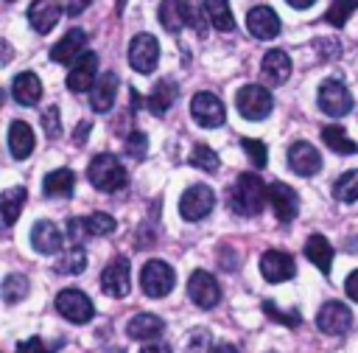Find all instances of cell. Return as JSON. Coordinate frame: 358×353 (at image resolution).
<instances>
[{"label":"cell","instance_id":"obj_1","mask_svg":"<svg viewBox=\"0 0 358 353\" xmlns=\"http://www.w3.org/2000/svg\"><path fill=\"white\" fill-rule=\"evenodd\" d=\"M268 202V185L257 174H241L229 191V205L238 216H257Z\"/></svg>","mask_w":358,"mask_h":353},{"label":"cell","instance_id":"obj_2","mask_svg":"<svg viewBox=\"0 0 358 353\" xmlns=\"http://www.w3.org/2000/svg\"><path fill=\"white\" fill-rule=\"evenodd\" d=\"M87 179L103 191V193H115L126 185V168L120 165V160L115 154H98L92 157L90 168H87Z\"/></svg>","mask_w":358,"mask_h":353},{"label":"cell","instance_id":"obj_3","mask_svg":"<svg viewBox=\"0 0 358 353\" xmlns=\"http://www.w3.org/2000/svg\"><path fill=\"white\" fill-rule=\"evenodd\" d=\"M159 22L168 34H179L185 25L204 34V17L187 0H162L159 3Z\"/></svg>","mask_w":358,"mask_h":353},{"label":"cell","instance_id":"obj_4","mask_svg":"<svg viewBox=\"0 0 358 353\" xmlns=\"http://www.w3.org/2000/svg\"><path fill=\"white\" fill-rule=\"evenodd\" d=\"M235 104H238V112H241L246 120H263V118H268V112H271V106H274V98H271V92H268L266 87H260V84H246V87L238 90Z\"/></svg>","mask_w":358,"mask_h":353},{"label":"cell","instance_id":"obj_5","mask_svg":"<svg viewBox=\"0 0 358 353\" xmlns=\"http://www.w3.org/2000/svg\"><path fill=\"white\" fill-rule=\"evenodd\" d=\"M316 101H319V109L324 115H333V118H341V115H347L352 109V95L344 87V81H338V78L322 81L319 92H316Z\"/></svg>","mask_w":358,"mask_h":353},{"label":"cell","instance_id":"obj_6","mask_svg":"<svg viewBox=\"0 0 358 353\" xmlns=\"http://www.w3.org/2000/svg\"><path fill=\"white\" fill-rule=\"evenodd\" d=\"M56 311H59L64 319L76 322V325L90 322L92 314H95L92 300H90L84 291H78V289H64V291H59V294H56Z\"/></svg>","mask_w":358,"mask_h":353},{"label":"cell","instance_id":"obj_7","mask_svg":"<svg viewBox=\"0 0 358 353\" xmlns=\"http://www.w3.org/2000/svg\"><path fill=\"white\" fill-rule=\"evenodd\" d=\"M190 115L196 118L199 126L215 129V126L224 123L227 109H224V104H221V98L215 92H196L193 101H190Z\"/></svg>","mask_w":358,"mask_h":353},{"label":"cell","instance_id":"obj_8","mask_svg":"<svg viewBox=\"0 0 358 353\" xmlns=\"http://www.w3.org/2000/svg\"><path fill=\"white\" fill-rule=\"evenodd\" d=\"M173 269L165 261H148L140 272V286L148 297H165L173 289Z\"/></svg>","mask_w":358,"mask_h":353},{"label":"cell","instance_id":"obj_9","mask_svg":"<svg viewBox=\"0 0 358 353\" xmlns=\"http://www.w3.org/2000/svg\"><path fill=\"white\" fill-rule=\"evenodd\" d=\"M157 62H159V45H157V39L151 34H137L129 42V64L137 73L148 76L157 67Z\"/></svg>","mask_w":358,"mask_h":353},{"label":"cell","instance_id":"obj_10","mask_svg":"<svg viewBox=\"0 0 358 353\" xmlns=\"http://www.w3.org/2000/svg\"><path fill=\"white\" fill-rule=\"evenodd\" d=\"M213 205H215V193L207 185H190L179 199V213L187 221H199L213 210Z\"/></svg>","mask_w":358,"mask_h":353},{"label":"cell","instance_id":"obj_11","mask_svg":"<svg viewBox=\"0 0 358 353\" xmlns=\"http://www.w3.org/2000/svg\"><path fill=\"white\" fill-rule=\"evenodd\" d=\"M101 289L109 297H126L131 289V272H129V258L117 255L106 263V269L101 272Z\"/></svg>","mask_w":358,"mask_h":353},{"label":"cell","instance_id":"obj_12","mask_svg":"<svg viewBox=\"0 0 358 353\" xmlns=\"http://www.w3.org/2000/svg\"><path fill=\"white\" fill-rule=\"evenodd\" d=\"M316 325H319V331H324V333H330V336H341V333H347V328L352 325V311H350L344 303L330 300V303H324V305L319 308Z\"/></svg>","mask_w":358,"mask_h":353},{"label":"cell","instance_id":"obj_13","mask_svg":"<svg viewBox=\"0 0 358 353\" xmlns=\"http://www.w3.org/2000/svg\"><path fill=\"white\" fill-rule=\"evenodd\" d=\"M268 205H271L274 216H277L282 224L294 221L296 213H299V196H296V191L288 188L285 182H271V185H268Z\"/></svg>","mask_w":358,"mask_h":353},{"label":"cell","instance_id":"obj_14","mask_svg":"<svg viewBox=\"0 0 358 353\" xmlns=\"http://www.w3.org/2000/svg\"><path fill=\"white\" fill-rule=\"evenodd\" d=\"M187 294L190 300L199 305V308H213L218 305L221 300V289H218V280L210 275V272H193L190 280H187Z\"/></svg>","mask_w":358,"mask_h":353},{"label":"cell","instance_id":"obj_15","mask_svg":"<svg viewBox=\"0 0 358 353\" xmlns=\"http://www.w3.org/2000/svg\"><path fill=\"white\" fill-rule=\"evenodd\" d=\"M288 165L294 174L299 176H313L322 171V154L308 143V140H296L288 148Z\"/></svg>","mask_w":358,"mask_h":353},{"label":"cell","instance_id":"obj_16","mask_svg":"<svg viewBox=\"0 0 358 353\" xmlns=\"http://www.w3.org/2000/svg\"><path fill=\"white\" fill-rule=\"evenodd\" d=\"M260 272L268 283H282V280H291L296 266H294V258L282 249H268L260 255Z\"/></svg>","mask_w":358,"mask_h":353},{"label":"cell","instance_id":"obj_17","mask_svg":"<svg viewBox=\"0 0 358 353\" xmlns=\"http://www.w3.org/2000/svg\"><path fill=\"white\" fill-rule=\"evenodd\" d=\"M95 70H98V56H95L92 50H84V53L73 62V67H70V73H67V87H70L73 92H87V90H92V84H95Z\"/></svg>","mask_w":358,"mask_h":353},{"label":"cell","instance_id":"obj_18","mask_svg":"<svg viewBox=\"0 0 358 353\" xmlns=\"http://www.w3.org/2000/svg\"><path fill=\"white\" fill-rule=\"evenodd\" d=\"M246 28L252 36L257 39H274L280 34V17L274 14V8L268 6H255L249 14H246Z\"/></svg>","mask_w":358,"mask_h":353},{"label":"cell","instance_id":"obj_19","mask_svg":"<svg viewBox=\"0 0 358 353\" xmlns=\"http://www.w3.org/2000/svg\"><path fill=\"white\" fill-rule=\"evenodd\" d=\"M62 17V6L56 0H34L28 6V22L36 34H48Z\"/></svg>","mask_w":358,"mask_h":353},{"label":"cell","instance_id":"obj_20","mask_svg":"<svg viewBox=\"0 0 358 353\" xmlns=\"http://www.w3.org/2000/svg\"><path fill=\"white\" fill-rule=\"evenodd\" d=\"M84 45H87V34H84L81 28H73V31H67V34L50 48V59L59 62V64L76 62V59L84 53Z\"/></svg>","mask_w":358,"mask_h":353},{"label":"cell","instance_id":"obj_21","mask_svg":"<svg viewBox=\"0 0 358 353\" xmlns=\"http://www.w3.org/2000/svg\"><path fill=\"white\" fill-rule=\"evenodd\" d=\"M31 247H34L36 252H42V255L59 252V249H62V233H59V227H56L53 221H48V219L36 221V224L31 227Z\"/></svg>","mask_w":358,"mask_h":353},{"label":"cell","instance_id":"obj_22","mask_svg":"<svg viewBox=\"0 0 358 353\" xmlns=\"http://www.w3.org/2000/svg\"><path fill=\"white\" fill-rule=\"evenodd\" d=\"M260 73H263V78H266L271 87L285 84V78L291 76V59L285 56V50L274 48V50H268V53L263 56V62H260Z\"/></svg>","mask_w":358,"mask_h":353},{"label":"cell","instance_id":"obj_23","mask_svg":"<svg viewBox=\"0 0 358 353\" xmlns=\"http://www.w3.org/2000/svg\"><path fill=\"white\" fill-rule=\"evenodd\" d=\"M115 92H117V76H115L112 70L103 73V76H98L95 84H92V90H90V104H92V109H95V112L112 109Z\"/></svg>","mask_w":358,"mask_h":353},{"label":"cell","instance_id":"obj_24","mask_svg":"<svg viewBox=\"0 0 358 353\" xmlns=\"http://www.w3.org/2000/svg\"><path fill=\"white\" fill-rule=\"evenodd\" d=\"M11 95H14V101L22 104V106H34V104L39 101V95H42V84H39L36 73H31V70L17 73L14 81H11Z\"/></svg>","mask_w":358,"mask_h":353},{"label":"cell","instance_id":"obj_25","mask_svg":"<svg viewBox=\"0 0 358 353\" xmlns=\"http://www.w3.org/2000/svg\"><path fill=\"white\" fill-rule=\"evenodd\" d=\"M162 331H165V322H162L157 314H148V311L131 317L129 325H126V333H129L131 339H140V342H145V339H157Z\"/></svg>","mask_w":358,"mask_h":353},{"label":"cell","instance_id":"obj_26","mask_svg":"<svg viewBox=\"0 0 358 353\" xmlns=\"http://www.w3.org/2000/svg\"><path fill=\"white\" fill-rule=\"evenodd\" d=\"M176 95H179V87H176V81H171V78H162V81H157V84H154L151 95L145 98V106H148L154 115H165V112L173 106Z\"/></svg>","mask_w":358,"mask_h":353},{"label":"cell","instance_id":"obj_27","mask_svg":"<svg viewBox=\"0 0 358 353\" xmlns=\"http://www.w3.org/2000/svg\"><path fill=\"white\" fill-rule=\"evenodd\" d=\"M8 151L14 160H25L34 151V132L25 120H14L8 126Z\"/></svg>","mask_w":358,"mask_h":353},{"label":"cell","instance_id":"obj_28","mask_svg":"<svg viewBox=\"0 0 358 353\" xmlns=\"http://www.w3.org/2000/svg\"><path fill=\"white\" fill-rule=\"evenodd\" d=\"M305 258H308L313 266H319V272L330 275V263H333V247H330V241H327L324 235L313 233V235L305 241Z\"/></svg>","mask_w":358,"mask_h":353},{"label":"cell","instance_id":"obj_29","mask_svg":"<svg viewBox=\"0 0 358 353\" xmlns=\"http://www.w3.org/2000/svg\"><path fill=\"white\" fill-rule=\"evenodd\" d=\"M76 185V174L70 168H56L42 179V193L45 196H70Z\"/></svg>","mask_w":358,"mask_h":353},{"label":"cell","instance_id":"obj_30","mask_svg":"<svg viewBox=\"0 0 358 353\" xmlns=\"http://www.w3.org/2000/svg\"><path fill=\"white\" fill-rule=\"evenodd\" d=\"M204 14L215 31H232L235 28V17H232L227 0H204Z\"/></svg>","mask_w":358,"mask_h":353},{"label":"cell","instance_id":"obj_31","mask_svg":"<svg viewBox=\"0 0 358 353\" xmlns=\"http://www.w3.org/2000/svg\"><path fill=\"white\" fill-rule=\"evenodd\" d=\"M322 140H324V146L333 148L336 154H355V151H358V143L350 140L347 132H344L341 126H336V123L322 129Z\"/></svg>","mask_w":358,"mask_h":353},{"label":"cell","instance_id":"obj_32","mask_svg":"<svg viewBox=\"0 0 358 353\" xmlns=\"http://www.w3.org/2000/svg\"><path fill=\"white\" fill-rule=\"evenodd\" d=\"M22 205H25V188H8V191H3V196H0V210H3L6 227H11V224L17 221V216L22 213Z\"/></svg>","mask_w":358,"mask_h":353},{"label":"cell","instance_id":"obj_33","mask_svg":"<svg viewBox=\"0 0 358 353\" xmlns=\"http://www.w3.org/2000/svg\"><path fill=\"white\" fill-rule=\"evenodd\" d=\"M84 266H87V252H84L81 244L70 247V249L62 252V258L56 261V272H62V275H78V272H84Z\"/></svg>","mask_w":358,"mask_h":353},{"label":"cell","instance_id":"obj_34","mask_svg":"<svg viewBox=\"0 0 358 353\" xmlns=\"http://www.w3.org/2000/svg\"><path fill=\"white\" fill-rule=\"evenodd\" d=\"M333 196L338 202H358V171H347L333 182Z\"/></svg>","mask_w":358,"mask_h":353},{"label":"cell","instance_id":"obj_35","mask_svg":"<svg viewBox=\"0 0 358 353\" xmlns=\"http://www.w3.org/2000/svg\"><path fill=\"white\" fill-rule=\"evenodd\" d=\"M190 165L213 174V171H218V154H215L210 146L199 143V146H193V151H190Z\"/></svg>","mask_w":358,"mask_h":353},{"label":"cell","instance_id":"obj_36","mask_svg":"<svg viewBox=\"0 0 358 353\" xmlns=\"http://www.w3.org/2000/svg\"><path fill=\"white\" fill-rule=\"evenodd\" d=\"M358 8V3L355 0H333L330 3V8H327V14H324V20L330 22V25H336V28H341L347 20H350V14Z\"/></svg>","mask_w":358,"mask_h":353},{"label":"cell","instance_id":"obj_37","mask_svg":"<svg viewBox=\"0 0 358 353\" xmlns=\"http://www.w3.org/2000/svg\"><path fill=\"white\" fill-rule=\"evenodd\" d=\"M28 294V277H22V275H8L6 280H3V300L6 303H17V300H22Z\"/></svg>","mask_w":358,"mask_h":353},{"label":"cell","instance_id":"obj_38","mask_svg":"<svg viewBox=\"0 0 358 353\" xmlns=\"http://www.w3.org/2000/svg\"><path fill=\"white\" fill-rule=\"evenodd\" d=\"M87 227H90V235H109V233H115L117 224L109 213H92V216H87Z\"/></svg>","mask_w":358,"mask_h":353},{"label":"cell","instance_id":"obj_39","mask_svg":"<svg viewBox=\"0 0 358 353\" xmlns=\"http://www.w3.org/2000/svg\"><path fill=\"white\" fill-rule=\"evenodd\" d=\"M241 146H243V151L249 154V160H252V165H255V168H263V165H266V157H268V151H266V146H263L260 140L243 137V140H241Z\"/></svg>","mask_w":358,"mask_h":353},{"label":"cell","instance_id":"obj_40","mask_svg":"<svg viewBox=\"0 0 358 353\" xmlns=\"http://www.w3.org/2000/svg\"><path fill=\"white\" fill-rule=\"evenodd\" d=\"M263 311H266L271 319L282 322V325H291V328H296V325H299V311H280L274 300H266V303H263Z\"/></svg>","mask_w":358,"mask_h":353},{"label":"cell","instance_id":"obj_41","mask_svg":"<svg viewBox=\"0 0 358 353\" xmlns=\"http://www.w3.org/2000/svg\"><path fill=\"white\" fill-rule=\"evenodd\" d=\"M145 148H148V140H145L143 132H131V134L126 137V154H129V157L143 160V157H145Z\"/></svg>","mask_w":358,"mask_h":353},{"label":"cell","instance_id":"obj_42","mask_svg":"<svg viewBox=\"0 0 358 353\" xmlns=\"http://www.w3.org/2000/svg\"><path fill=\"white\" fill-rule=\"evenodd\" d=\"M42 129L48 137H59L62 134V123H59V109L56 106H48L45 115H42Z\"/></svg>","mask_w":358,"mask_h":353},{"label":"cell","instance_id":"obj_43","mask_svg":"<svg viewBox=\"0 0 358 353\" xmlns=\"http://www.w3.org/2000/svg\"><path fill=\"white\" fill-rule=\"evenodd\" d=\"M87 235H90L87 219H70V221H67V238H70L73 244H81Z\"/></svg>","mask_w":358,"mask_h":353},{"label":"cell","instance_id":"obj_44","mask_svg":"<svg viewBox=\"0 0 358 353\" xmlns=\"http://www.w3.org/2000/svg\"><path fill=\"white\" fill-rule=\"evenodd\" d=\"M17 353H53V350L39 336H31V339H25V342L17 345Z\"/></svg>","mask_w":358,"mask_h":353},{"label":"cell","instance_id":"obj_45","mask_svg":"<svg viewBox=\"0 0 358 353\" xmlns=\"http://www.w3.org/2000/svg\"><path fill=\"white\" fill-rule=\"evenodd\" d=\"M316 50H319L322 59H333V56H338L341 45H338L336 39H319V42H316Z\"/></svg>","mask_w":358,"mask_h":353},{"label":"cell","instance_id":"obj_46","mask_svg":"<svg viewBox=\"0 0 358 353\" xmlns=\"http://www.w3.org/2000/svg\"><path fill=\"white\" fill-rule=\"evenodd\" d=\"M207 347V331H196L193 339H190V353H199Z\"/></svg>","mask_w":358,"mask_h":353},{"label":"cell","instance_id":"obj_47","mask_svg":"<svg viewBox=\"0 0 358 353\" xmlns=\"http://www.w3.org/2000/svg\"><path fill=\"white\" fill-rule=\"evenodd\" d=\"M90 3H92V0H64V11L76 17V14H81V11H84Z\"/></svg>","mask_w":358,"mask_h":353},{"label":"cell","instance_id":"obj_48","mask_svg":"<svg viewBox=\"0 0 358 353\" xmlns=\"http://www.w3.org/2000/svg\"><path fill=\"white\" fill-rule=\"evenodd\" d=\"M344 289H347V294H350V297H352V300L358 303V269H355V272H352V275L347 277V283H344Z\"/></svg>","mask_w":358,"mask_h":353},{"label":"cell","instance_id":"obj_49","mask_svg":"<svg viewBox=\"0 0 358 353\" xmlns=\"http://www.w3.org/2000/svg\"><path fill=\"white\" fill-rule=\"evenodd\" d=\"M140 353H173L165 342H148V345H143V350Z\"/></svg>","mask_w":358,"mask_h":353},{"label":"cell","instance_id":"obj_50","mask_svg":"<svg viewBox=\"0 0 358 353\" xmlns=\"http://www.w3.org/2000/svg\"><path fill=\"white\" fill-rule=\"evenodd\" d=\"M90 129H92V123H90V120H81V123H78V129H76V134H73V140L81 146V143L87 140V132H90Z\"/></svg>","mask_w":358,"mask_h":353},{"label":"cell","instance_id":"obj_51","mask_svg":"<svg viewBox=\"0 0 358 353\" xmlns=\"http://www.w3.org/2000/svg\"><path fill=\"white\" fill-rule=\"evenodd\" d=\"M210 353H238V350H235V345H229V342H221V345H215Z\"/></svg>","mask_w":358,"mask_h":353},{"label":"cell","instance_id":"obj_52","mask_svg":"<svg viewBox=\"0 0 358 353\" xmlns=\"http://www.w3.org/2000/svg\"><path fill=\"white\" fill-rule=\"evenodd\" d=\"M316 0H288V6H294V8H310Z\"/></svg>","mask_w":358,"mask_h":353},{"label":"cell","instance_id":"obj_53","mask_svg":"<svg viewBox=\"0 0 358 353\" xmlns=\"http://www.w3.org/2000/svg\"><path fill=\"white\" fill-rule=\"evenodd\" d=\"M129 98H131V109H137V106L143 104V98H140V92H137L134 87H131V95H129Z\"/></svg>","mask_w":358,"mask_h":353},{"label":"cell","instance_id":"obj_54","mask_svg":"<svg viewBox=\"0 0 358 353\" xmlns=\"http://www.w3.org/2000/svg\"><path fill=\"white\" fill-rule=\"evenodd\" d=\"M103 353H126V350H123V347H106Z\"/></svg>","mask_w":358,"mask_h":353},{"label":"cell","instance_id":"obj_55","mask_svg":"<svg viewBox=\"0 0 358 353\" xmlns=\"http://www.w3.org/2000/svg\"><path fill=\"white\" fill-rule=\"evenodd\" d=\"M6 3H11V0H6Z\"/></svg>","mask_w":358,"mask_h":353}]
</instances>
